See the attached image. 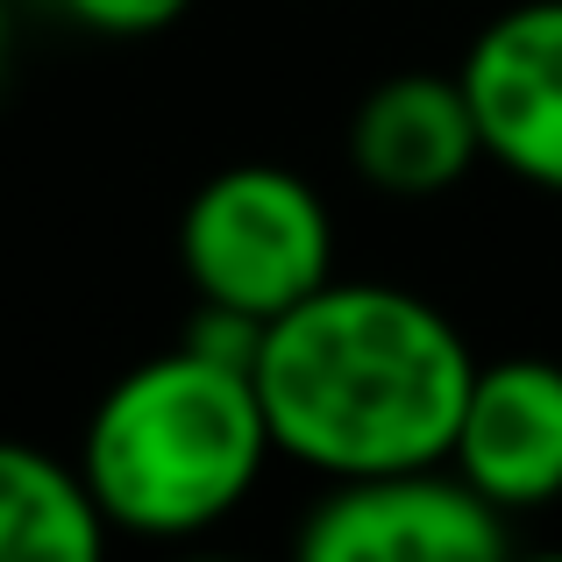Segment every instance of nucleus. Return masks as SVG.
Instances as JSON below:
<instances>
[{
	"mask_svg": "<svg viewBox=\"0 0 562 562\" xmlns=\"http://www.w3.org/2000/svg\"><path fill=\"white\" fill-rule=\"evenodd\" d=\"M114 541L79 463L0 435V562H93Z\"/></svg>",
	"mask_w": 562,
	"mask_h": 562,
	"instance_id": "nucleus-8",
	"label": "nucleus"
},
{
	"mask_svg": "<svg viewBox=\"0 0 562 562\" xmlns=\"http://www.w3.org/2000/svg\"><path fill=\"white\" fill-rule=\"evenodd\" d=\"M192 0H65L71 22L100 29V36H157V29H171Z\"/></svg>",
	"mask_w": 562,
	"mask_h": 562,
	"instance_id": "nucleus-9",
	"label": "nucleus"
},
{
	"mask_svg": "<svg viewBox=\"0 0 562 562\" xmlns=\"http://www.w3.org/2000/svg\"><path fill=\"white\" fill-rule=\"evenodd\" d=\"M179 263L200 306L278 321L335 278V221L300 171L228 165L186 200Z\"/></svg>",
	"mask_w": 562,
	"mask_h": 562,
	"instance_id": "nucleus-3",
	"label": "nucleus"
},
{
	"mask_svg": "<svg viewBox=\"0 0 562 562\" xmlns=\"http://www.w3.org/2000/svg\"><path fill=\"white\" fill-rule=\"evenodd\" d=\"M271 449L278 435L257 363L179 342L100 392L79 435V470L114 535L186 541L257 492Z\"/></svg>",
	"mask_w": 562,
	"mask_h": 562,
	"instance_id": "nucleus-2",
	"label": "nucleus"
},
{
	"mask_svg": "<svg viewBox=\"0 0 562 562\" xmlns=\"http://www.w3.org/2000/svg\"><path fill=\"white\" fill-rule=\"evenodd\" d=\"M456 79L477 108L484 157L541 192H562V0L492 14Z\"/></svg>",
	"mask_w": 562,
	"mask_h": 562,
	"instance_id": "nucleus-5",
	"label": "nucleus"
},
{
	"mask_svg": "<svg viewBox=\"0 0 562 562\" xmlns=\"http://www.w3.org/2000/svg\"><path fill=\"white\" fill-rule=\"evenodd\" d=\"M449 463L498 513H541L562 498V363L498 357L477 363Z\"/></svg>",
	"mask_w": 562,
	"mask_h": 562,
	"instance_id": "nucleus-6",
	"label": "nucleus"
},
{
	"mask_svg": "<svg viewBox=\"0 0 562 562\" xmlns=\"http://www.w3.org/2000/svg\"><path fill=\"white\" fill-rule=\"evenodd\" d=\"M257 384L271 435L321 477L449 463L477 357L420 292L328 278L314 300L263 321Z\"/></svg>",
	"mask_w": 562,
	"mask_h": 562,
	"instance_id": "nucleus-1",
	"label": "nucleus"
},
{
	"mask_svg": "<svg viewBox=\"0 0 562 562\" xmlns=\"http://www.w3.org/2000/svg\"><path fill=\"white\" fill-rule=\"evenodd\" d=\"M8 50H14V8L0 0V79H8Z\"/></svg>",
	"mask_w": 562,
	"mask_h": 562,
	"instance_id": "nucleus-10",
	"label": "nucleus"
},
{
	"mask_svg": "<svg viewBox=\"0 0 562 562\" xmlns=\"http://www.w3.org/2000/svg\"><path fill=\"white\" fill-rule=\"evenodd\" d=\"M292 549L306 562H498L513 513H498L456 463L328 477Z\"/></svg>",
	"mask_w": 562,
	"mask_h": 562,
	"instance_id": "nucleus-4",
	"label": "nucleus"
},
{
	"mask_svg": "<svg viewBox=\"0 0 562 562\" xmlns=\"http://www.w3.org/2000/svg\"><path fill=\"white\" fill-rule=\"evenodd\" d=\"M349 165L392 200H435L484 165V128L456 71H392L349 114Z\"/></svg>",
	"mask_w": 562,
	"mask_h": 562,
	"instance_id": "nucleus-7",
	"label": "nucleus"
}]
</instances>
